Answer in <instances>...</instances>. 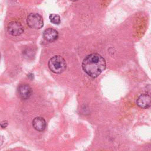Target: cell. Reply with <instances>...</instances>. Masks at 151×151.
<instances>
[{"label":"cell","mask_w":151,"mask_h":151,"mask_svg":"<svg viewBox=\"0 0 151 151\" xmlns=\"http://www.w3.org/2000/svg\"><path fill=\"white\" fill-rule=\"evenodd\" d=\"M105 59L100 54L93 53L85 57L82 63V68L85 73L91 77H97L106 68Z\"/></svg>","instance_id":"cell-1"},{"label":"cell","mask_w":151,"mask_h":151,"mask_svg":"<svg viewBox=\"0 0 151 151\" xmlns=\"http://www.w3.org/2000/svg\"><path fill=\"white\" fill-rule=\"evenodd\" d=\"M48 67L51 71L56 74L63 73L67 67L64 58L60 55H55L48 61Z\"/></svg>","instance_id":"cell-2"},{"label":"cell","mask_w":151,"mask_h":151,"mask_svg":"<svg viewBox=\"0 0 151 151\" xmlns=\"http://www.w3.org/2000/svg\"><path fill=\"white\" fill-rule=\"evenodd\" d=\"M27 23L30 28L35 29H40L44 25L42 17L37 13L30 14L27 18Z\"/></svg>","instance_id":"cell-3"},{"label":"cell","mask_w":151,"mask_h":151,"mask_svg":"<svg viewBox=\"0 0 151 151\" xmlns=\"http://www.w3.org/2000/svg\"><path fill=\"white\" fill-rule=\"evenodd\" d=\"M8 32L13 36H19L24 32V28L18 21H12L8 25Z\"/></svg>","instance_id":"cell-4"},{"label":"cell","mask_w":151,"mask_h":151,"mask_svg":"<svg viewBox=\"0 0 151 151\" xmlns=\"http://www.w3.org/2000/svg\"><path fill=\"white\" fill-rule=\"evenodd\" d=\"M17 93L19 98L23 100L28 99L31 95V88L27 84H20L17 89Z\"/></svg>","instance_id":"cell-5"},{"label":"cell","mask_w":151,"mask_h":151,"mask_svg":"<svg viewBox=\"0 0 151 151\" xmlns=\"http://www.w3.org/2000/svg\"><path fill=\"white\" fill-rule=\"evenodd\" d=\"M137 105L143 109L149 108L151 105V98L150 94H143L140 95L136 100Z\"/></svg>","instance_id":"cell-6"},{"label":"cell","mask_w":151,"mask_h":151,"mask_svg":"<svg viewBox=\"0 0 151 151\" xmlns=\"http://www.w3.org/2000/svg\"><path fill=\"white\" fill-rule=\"evenodd\" d=\"M43 37L48 42H54L57 40L58 37V33L57 30L49 28L44 31Z\"/></svg>","instance_id":"cell-7"},{"label":"cell","mask_w":151,"mask_h":151,"mask_svg":"<svg viewBox=\"0 0 151 151\" xmlns=\"http://www.w3.org/2000/svg\"><path fill=\"white\" fill-rule=\"evenodd\" d=\"M32 126L36 130L42 132L47 126L46 121L43 117H37L32 120Z\"/></svg>","instance_id":"cell-8"},{"label":"cell","mask_w":151,"mask_h":151,"mask_svg":"<svg viewBox=\"0 0 151 151\" xmlns=\"http://www.w3.org/2000/svg\"><path fill=\"white\" fill-rule=\"evenodd\" d=\"M49 19L52 24H56V25L59 24L61 22L60 17L58 14H50L49 16Z\"/></svg>","instance_id":"cell-9"},{"label":"cell","mask_w":151,"mask_h":151,"mask_svg":"<svg viewBox=\"0 0 151 151\" xmlns=\"http://www.w3.org/2000/svg\"><path fill=\"white\" fill-rule=\"evenodd\" d=\"M0 126L2 128H5L8 126V122L6 120L2 121L0 123Z\"/></svg>","instance_id":"cell-10"},{"label":"cell","mask_w":151,"mask_h":151,"mask_svg":"<svg viewBox=\"0 0 151 151\" xmlns=\"http://www.w3.org/2000/svg\"><path fill=\"white\" fill-rule=\"evenodd\" d=\"M72 1H77V0H72Z\"/></svg>","instance_id":"cell-11"}]
</instances>
